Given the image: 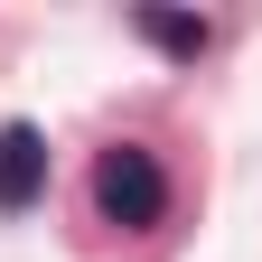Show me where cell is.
<instances>
[{
    "label": "cell",
    "instance_id": "6da1fadb",
    "mask_svg": "<svg viewBox=\"0 0 262 262\" xmlns=\"http://www.w3.org/2000/svg\"><path fill=\"white\" fill-rule=\"evenodd\" d=\"M94 215H103V225H131V234L169 215V169H159V150L113 141L103 159H94Z\"/></svg>",
    "mask_w": 262,
    "mask_h": 262
},
{
    "label": "cell",
    "instance_id": "7a4b0ae2",
    "mask_svg": "<svg viewBox=\"0 0 262 262\" xmlns=\"http://www.w3.org/2000/svg\"><path fill=\"white\" fill-rule=\"evenodd\" d=\"M38 196H47V131L0 122V215H28Z\"/></svg>",
    "mask_w": 262,
    "mask_h": 262
},
{
    "label": "cell",
    "instance_id": "3957f363",
    "mask_svg": "<svg viewBox=\"0 0 262 262\" xmlns=\"http://www.w3.org/2000/svg\"><path fill=\"white\" fill-rule=\"evenodd\" d=\"M131 28H141L159 56H178V66H196L215 47V19H187V10H131Z\"/></svg>",
    "mask_w": 262,
    "mask_h": 262
}]
</instances>
